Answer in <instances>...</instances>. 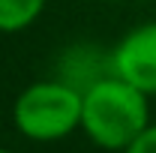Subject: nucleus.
Returning a JSON list of instances; mask_svg holds the SVG:
<instances>
[{
  "mask_svg": "<svg viewBox=\"0 0 156 153\" xmlns=\"http://www.w3.org/2000/svg\"><path fill=\"white\" fill-rule=\"evenodd\" d=\"M48 0H0V33H21L33 27Z\"/></svg>",
  "mask_w": 156,
  "mask_h": 153,
  "instance_id": "5",
  "label": "nucleus"
},
{
  "mask_svg": "<svg viewBox=\"0 0 156 153\" xmlns=\"http://www.w3.org/2000/svg\"><path fill=\"white\" fill-rule=\"evenodd\" d=\"M0 153H15V150H9V147H0Z\"/></svg>",
  "mask_w": 156,
  "mask_h": 153,
  "instance_id": "7",
  "label": "nucleus"
},
{
  "mask_svg": "<svg viewBox=\"0 0 156 153\" xmlns=\"http://www.w3.org/2000/svg\"><path fill=\"white\" fill-rule=\"evenodd\" d=\"M108 75H111V48L90 45V42H75V45L63 48L54 63V78L75 87L78 93L90 90L93 84H99Z\"/></svg>",
  "mask_w": 156,
  "mask_h": 153,
  "instance_id": "4",
  "label": "nucleus"
},
{
  "mask_svg": "<svg viewBox=\"0 0 156 153\" xmlns=\"http://www.w3.org/2000/svg\"><path fill=\"white\" fill-rule=\"evenodd\" d=\"M111 75L147 96H156V21L129 27L111 45Z\"/></svg>",
  "mask_w": 156,
  "mask_h": 153,
  "instance_id": "3",
  "label": "nucleus"
},
{
  "mask_svg": "<svg viewBox=\"0 0 156 153\" xmlns=\"http://www.w3.org/2000/svg\"><path fill=\"white\" fill-rule=\"evenodd\" d=\"M123 153H156V123H150Z\"/></svg>",
  "mask_w": 156,
  "mask_h": 153,
  "instance_id": "6",
  "label": "nucleus"
},
{
  "mask_svg": "<svg viewBox=\"0 0 156 153\" xmlns=\"http://www.w3.org/2000/svg\"><path fill=\"white\" fill-rule=\"evenodd\" d=\"M150 99L117 75L102 78L81 93V129L84 138L108 153H123L150 126Z\"/></svg>",
  "mask_w": 156,
  "mask_h": 153,
  "instance_id": "1",
  "label": "nucleus"
},
{
  "mask_svg": "<svg viewBox=\"0 0 156 153\" xmlns=\"http://www.w3.org/2000/svg\"><path fill=\"white\" fill-rule=\"evenodd\" d=\"M12 126L21 138L51 144L81 129V93L60 78H39L12 102Z\"/></svg>",
  "mask_w": 156,
  "mask_h": 153,
  "instance_id": "2",
  "label": "nucleus"
}]
</instances>
